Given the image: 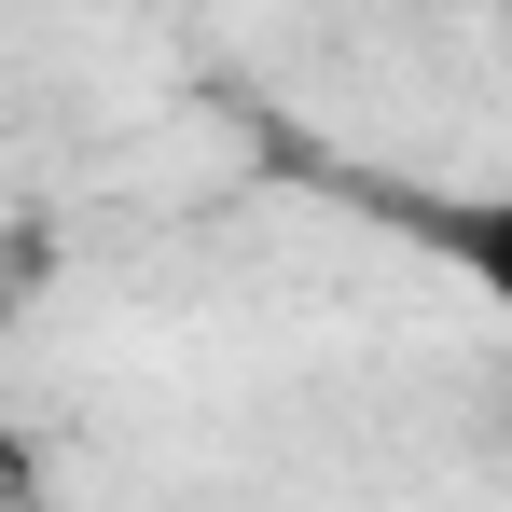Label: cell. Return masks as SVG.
<instances>
[{"label": "cell", "instance_id": "obj_1", "mask_svg": "<svg viewBox=\"0 0 512 512\" xmlns=\"http://www.w3.org/2000/svg\"><path fill=\"white\" fill-rule=\"evenodd\" d=\"M374 208H388L416 250H443V263L512 319V194H374Z\"/></svg>", "mask_w": 512, "mask_h": 512}]
</instances>
